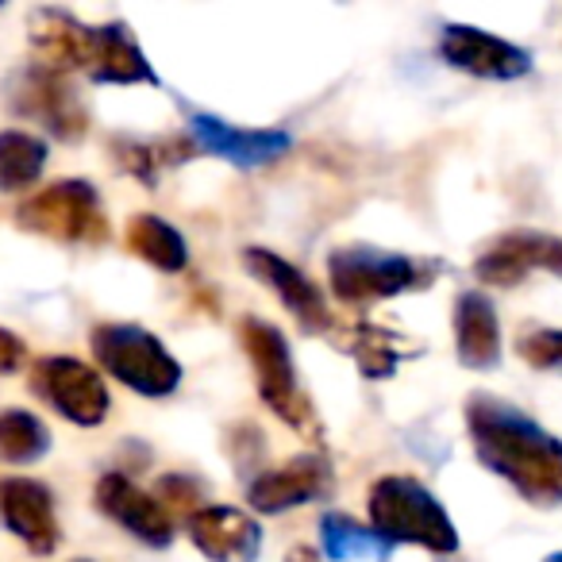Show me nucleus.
<instances>
[{"label": "nucleus", "mask_w": 562, "mask_h": 562, "mask_svg": "<svg viewBox=\"0 0 562 562\" xmlns=\"http://www.w3.org/2000/svg\"><path fill=\"white\" fill-rule=\"evenodd\" d=\"M239 347L247 351L250 367H255V385H258L262 405L270 408L281 424H290L293 431L316 436L321 420H316V408H313V401H308V393L301 390L290 339L281 336V328H273L270 321H258V316H243Z\"/></svg>", "instance_id": "423d86ee"}, {"label": "nucleus", "mask_w": 562, "mask_h": 562, "mask_svg": "<svg viewBox=\"0 0 562 562\" xmlns=\"http://www.w3.org/2000/svg\"><path fill=\"white\" fill-rule=\"evenodd\" d=\"M124 243L139 262L155 266L162 273H181L189 266V247L186 235L173 224H166L162 216H150V212H135L124 227Z\"/></svg>", "instance_id": "412c9836"}, {"label": "nucleus", "mask_w": 562, "mask_h": 562, "mask_svg": "<svg viewBox=\"0 0 562 562\" xmlns=\"http://www.w3.org/2000/svg\"><path fill=\"white\" fill-rule=\"evenodd\" d=\"M155 497L166 505V513L178 520V516H196L204 508V482L193 474H162L155 485Z\"/></svg>", "instance_id": "a878e982"}, {"label": "nucleus", "mask_w": 562, "mask_h": 562, "mask_svg": "<svg viewBox=\"0 0 562 562\" xmlns=\"http://www.w3.org/2000/svg\"><path fill=\"white\" fill-rule=\"evenodd\" d=\"M50 147L43 135L24 127H4L0 132V193H24L47 170Z\"/></svg>", "instance_id": "4be33fe9"}, {"label": "nucleus", "mask_w": 562, "mask_h": 562, "mask_svg": "<svg viewBox=\"0 0 562 562\" xmlns=\"http://www.w3.org/2000/svg\"><path fill=\"white\" fill-rule=\"evenodd\" d=\"M285 562H316V551H308V547H293V551L285 554Z\"/></svg>", "instance_id": "c756f323"}, {"label": "nucleus", "mask_w": 562, "mask_h": 562, "mask_svg": "<svg viewBox=\"0 0 562 562\" xmlns=\"http://www.w3.org/2000/svg\"><path fill=\"white\" fill-rule=\"evenodd\" d=\"M516 355L531 370H562V328H539L516 339Z\"/></svg>", "instance_id": "bb28decb"}, {"label": "nucleus", "mask_w": 562, "mask_h": 562, "mask_svg": "<svg viewBox=\"0 0 562 562\" xmlns=\"http://www.w3.org/2000/svg\"><path fill=\"white\" fill-rule=\"evenodd\" d=\"M89 347H93L97 367L109 378H116L120 385H127L132 393L147 401H162L170 393H178L181 385V362L166 351V344L155 336V331L139 328V324H97L93 336H89Z\"/></svg>", "instance_id": "20e7f679"}, {"label": "nucleus", "mask_w": 562, "mask_h": 562, "mask_svg": "<svg viewBox=\"0 0 562 562\" xmlns=\"http://www.w3.org/2000/svg\"><path fill=\"white\" fill-rule=\"evenodd\" d=\"M27 362V347L24 339L16 336L12 328H0V374L9 378V374H20Z\"/></svg>", "instance_id": "c85d7f7f"}, {"label": "nucleus", "mask_w": 562, "mask_h": 562, "mask_svg": "<svg viewBox=\"0 0 562 562\" xmlns=\"http://www.w3.org/2000/svg\"><path fill=\"white\" fill-rule=\"evenodd\" d=\"M112 155H116L120 170L132 173L147 189H155L162 170L189 162L201 150H196V143L189 135H158V139H127L124 135V139H112Z\"/></svg>", "instance_id": "aec40b11"}, {"label": "nucleus", "mask_w": 562, "mask_h": 562, "mask_svg": "<svg viewBox=\"0 0 562 562\" xmlns=\"http://www.w3.org/2000/svg\"><path fill=\"white\" fill-rule=\"evenodd\" d=\"M439 55L447 66L485 81H516L531 70L528 50L470 24H447L439 35Z\"/></svg>", "instance_id": "f8f14e48"}, {"label": "nucleus", "mask_w": 562, "mask_h": 562, "mask_svg": "<svg viewBox=\"0 0 562 562\" xmlns=\"http://www.w3.org/2000/svg\"><path fill=\"white\" fill-rule=\"evenodd\" d=\"M27 40L40 58V66L55 74L89 70V47H93V27L81 24L66 9H35L27 20Z\"/></svg>", "instance_id": "a211bd4d"}, {"label": "nucleus", "mask_w": 562, "mask_h": 562, "mask_svg": "<svg viewBox=\"0 0 562 562\" xmlns=\"http://www.w3.org/2000/svg\"><path fill=\"white\" fill-rule=\"evenodd\" d=\"M336 493V470L324 454H297V459L281 462V467H266L250 477L247 485V505L262 516L290 513L301 505H316V501Z\"/></svg>", "instance_id": "9d476101"}, {"label": "nucleus", "mask_w": 562, "mask_h": 562, "mask_svg": "<svg viewBox=\"0 0 562 562\" xmlns=\"http://www.w3.org/2000/svg\"><path fill=\"white\" fill-rule=\"evenodd\" d=\"M9 109L27 124H40L58 143H78L89 132V112L78 89L66 81V74H55L40 63L20 66L9 78Z\"/></svg>", "instance_id": "0eeeda50"}, {"label": "nucleus", "mask_w": 562, "mask_h": 562, "mask_svg": "<svg viewBox=\"0 0 562 562\" xmlns=\"http://www.w3.org/2000/svg\"><path fill=\"white\" fill-rule=\"evenodd\" d=\"M439 273V262L428 258L393 255L378 247H336L328 255V281L344 305H370V301H390L401 293L428 290Z\"/></svg>", "instance_id": "39448f33"}, {"label": "nucleus", "mask_w": 562, "mask_h": 562, "mask_svg": "<svg viewBox=\"0 0 562 562\" xmlns=\"http://www.w3.org/2000/svg\"><path fill=\"white\" fill-rule=\"evenodd\" d=\"M543 562H562V551H554L551 559H543Z\"/></svg>", "instance_id": "7c9ffc66"}, {"label": "nucleus", "mask_w": 562, "mask_h": 562, "mask_svg": "<svg viewBox=\"0 0 562 562\" xmlns=\"http://www.w3.org/2000/svg\"><path fill=\"white\" fill-rule=\"evenodd\" d=\"M93 501L112 524L132 531V536L143 539L147 547H170L173 536H178V520L166 513L162 501H158L155 493L139 490L127 474H104L101 482H97Z\"/></svg>", "instance_id": "2eb2a0df"}, {"label": "nucleus", "mask_w": 562, "mask_h": 562, "mask_svg": "<svg viewBox=\"0 0 562 562\" xmlns=\"http://www.w3.org/2000/svg\"><path fill=\"white\" fill-rule=\"evenodd\" d=\"M344 347L355 355L362 378H374V382H382V378H393L401 362L416 355V347H408L401 336L378 328V324H362V321L355 324L351 331H347V344Z\"/></svg>", "instance_id": "5701e85b"}, {"label": "nucleus", "mask_w": 562, "mask_h": 562, "mask_svg": "<svg viewBox=\"0 0 562 562\" xmlns=\"http://www.w3.org/2000/svg\"><path fill=\"white\" fill-rule=\"evenodd\" d=\"M50 451V428L27 408L0 413V467H32Z\"/></svg>", "instance_id": "393cba45"}, {"label": "nucleus", "mask_w": 562, "mask_h": 562, "mask_svg": "<svg viewBox=\"0 0 562 562\" xmlns=\"http://www.w3.org/2000/svg\"><path fill=\"white\" fill-rule=\"evenodd\" d=\"M467 428L477 462L485 470L505 477L531 505H562V439H554L516 405L490 397V393L470 397Z\"/></svg>", "instance_id": "f257e3e1"}, {"label": "nucleus", "mask_w": 562, "mask_h": 562, "mask_svg": "<svg viewBox=\"0 0 562 562\" xmlns=\"http://www.w3.org/2000/svg\"><path fill=\"white\" fill-rule=\"evenodd\" d=\"M12 224L50 243H66V247H101L112 239L101 193L86 178H58L35 189L27 201L12 209Z\"/></svg>", "instance_id": "7ed1b4c3"}, {"label": "nucleus", "mask_w": 562, "mask_h": 562, "mask_svg": "<svg viewBox=\"0 0 562 562\" xmlns=\"http://www.w3.org/2000/svg\"><path fill=\"white\" fill-rule=\"evenodd\" d=\"M243 266H247V273L262 290H270L273 297L281 301V308H285L308 336L336 331V316H331L324 290L305 270H297L290 258L273 255L270 247H247L243 250Z\"/></svg>", "instance_id": "1a4fd4ad"}, {"label": "nucleus", "mask_w": 562, "mask_h": 562, "mask_svg": "<svg viewBox=\"0 0 562 562\" xmlns=\"http://www.w3.org/2000/svg\"><path fill=\"white\" fill-rule=\"evenodd\" d=\"M227 451H232L235 467H250V451L262 454V431L255 428V424H235L232 431H227Z\"/></svg>", "instance_id": "cd10ccee"}, {"label": "nucleus", "mask_w": 562, "mask_h": 562, "mask_svg": "<svg viewBox=\"0 0 562 562\" xmlns=\"http://www.w3.org/2000/svg\"><path fill=\"white\" fill-rule=\"evenodd\" d=\"M370 528L390 547L413 543L431 554L459 551V531H454L447 508L424 482L408 474H385L370 485Z\"/></svg>", "instance_id": "f03ea898"}, {"label": "nucleus", "mask_w": 562, "mask_h": 562, "mask_svg": "<svg viewBox=\"0 0 562 562\" xmlns=\"http://www.w3.org/2000/svg\"><path fill=\"white\" fill-rule=\"evenodd\" d=\"M89 81L93 86H158L155 66L147 63L139 40L124 20L93 27V47H89Z\"/></svg>", "instance_id": "f3484780"}, {"label": "nucleus", "mask_w": 562, "mask_h": 562, "mask_svg": "<svg viewBox=\"0 0 562 562\" xmlns=\"http://www.w3.org/2000/svg\"><path fill=\"white\" fill-rule=\"evenodd\" d=\"M189 139L196 143L201 155H212L239 170L270 166L293 147V135L281 127H235L212 112H189Z\"/></svg>", "instance_id": "9b49d317"}, {"label": "nucleus", "mask_w": 562, "mask_h": 562, "mask_svg": "<svg viewBox=\"0 0 562 562\" xmlns=\"http://www.w3.org/2000/svg\"><path fill=\"white\" fill-rule=\"evenodd\" d=\"M321 547L331 562H351V559H382L385 562L393 551L370 524H359L347 513L321 516Z\"/></svg>", "instance_id": "b1692460"}, {"label": "nucleus", "mask_w": 562, "mask_h": 562, "mask_svg": "<svg viewBox=\"0 0 562 562\" xmlns=\"http://www.w3.org/2000/svg\"><path fill=\"white\" fill-rule=\"evenodd\" d=\"M78 562H89V559H78Z\"/></svg>", "instance_id": "2f4dec72"}, {"label": "nucleus", "mask_w": 562, "mask_h": 562, "mask_svg": "<svg viewBox=\"0 0 562 562\" xmlns=\"http://www.w3.org/2000/svg\"><path fill=\"white\" fill-rule=\"evenodd\" d=\"M531 270H547L554 278H562V239L547 232H505L490 243V247L477 255L474 262V278L485 285H516L524 281Z\"/></svg>", "instance_id": "4468645a"}, {"label": "nucleus", "mask_w": 562, "mask_h": 562, "mask_svg": "<svg viewBox=\"0 0 562 562\" xmlns=\"http://www.w3.org/2000/svg\"><path fill=\"white\" fill-rule=\"evenodd\" d=\"M27 385H32L35 397L47 401V408H55L63 420L78 424V428L104 424V416L112 408L104 378L89 362L70 359V355H43V359H35Z\"/></svg>", "instance_id": "6e6552de"}, {"label": "nucleus", "mask_w": 562, "mask_h": 562, "mask_svg": "<svg viewBox=\"0 0 562 562\" xmlns=\"http://www.w3.org/2000/svg\"><path fill=\"white\" fill-rule=\"evenodd\" d=\"M454 351L467 370H493L501 362L497 308L485 293L470 290L454 301Z\"/></svg>", "instance_id": "6ab92c4d"}, {"label": "nucleus", "mask_w": 562, "mask_h": 562, "mask_svg": "<svg viewBox=\"0 0 562 562\" xmlns=\"http://www.w3.org/2000/svg\"><path fill=\"white\" fill-rule=\"evenodd\" d=\"M186 531L209 562H255L262 551V524L232 505H204L186 520Z\"/></svg>", "instance_id": "dca6fc26"}, {"label": "nucleus", "mask_w": 562, "mask_h": 562, "mask_svg": "<svg viewBox=\"0 0 562 562\" xmlns=\"http://www.w3.org/2000/svg\"><path fill=\"white\" fill-rule=\"evenodd\" d=\"M0 524L40 559L55 554L63 543L55 493L35 477H0Z\"/></svg>", "instance_id": "ddd939ff"}]
</instances>
